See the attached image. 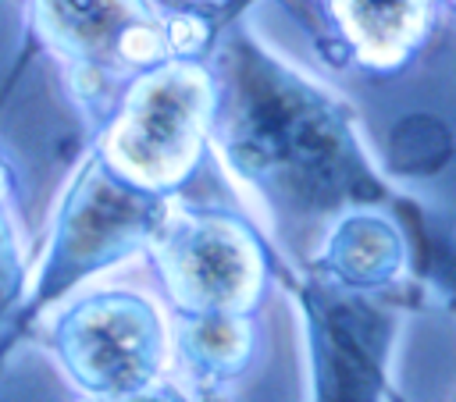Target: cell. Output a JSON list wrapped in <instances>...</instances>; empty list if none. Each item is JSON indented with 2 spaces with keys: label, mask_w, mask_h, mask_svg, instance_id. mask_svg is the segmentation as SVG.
<instances>
[{
  "label": "cell",
  "mask_w": 456,
  "mask_h": 402,
  "mask_svg": "<svg viewBox=\"0 0 456 402\" xmlns=\"http://www.w3.org/2000/svg\"><path fill=\"white\" fill-rule=\"evenodd\" d=\"M46 345L78 402H114L171 374L167 310L128 285L68 295L50 310Z\"/></svg>",
  "instance_id": "cell-5"
},
{
  "label": "cell",
  "mask_w": 456,
  "mask_h": 402,
  "mask_svg": "<svg viewBox=\"0 0 456 402\" xmlns=\"http://www.w3.org/2000/svg\"><path fill=\"white\" fill-rule=\"evenodd\" d=\"M207 64L217 89L210 149L253 206L249 217L278 253L285 277L303 274L331 221L356 206L428 217L374 164L353 110L278 60L239 21L214 36Z\"/></svg>",
  "instance_id": "cell-1"
},
{
  "label": "cell",
  "mask_w": 456,
  "mask_h": 402,
  "mask_svg": "<svg viewBox=\"0 0 456 402\" xmlns=\"http://www.w3.org/2000/svg\"><path fill=\"white\" fill-rule=\"evenodd\" d=\"M214 96L207 57H167L118 92L89 149L121 181L178 199L210 153Z\"/></svg>",
  "instance_id": "cell-4"
},
{
  "label": "cell",
  "mask_w": 456,
  "mask_h": 402,
  "mask_svg": "<svg viewBox=\"0 0 456 402\" xmlns=\"http://www.w3.org/2000/svg\"><path fill=\"white\" fill-rule=\"evenodd\" d=\"M171 317L256 313L281 260L256 221L232 206H171L146 249Z\"/></svg>",
  "instance_id": "cell-6"
},
{
  "label": "cell",
  "mask_w": 456,
  "mask_h": 402,
  "mask_svg": "<svg viewBox=\"0 0 456 402\" xmlns=\"http://www.w3.org/2000/svg\"><path fill=\"white\" fill-rule=\"evenodd\" d=\"M324 60L356 78H395L445 28L449 0H285Z\"/></svg>",
  "instance_id": "cell-8"
},
{
  "label": "cell",
  "mask_w": 456,
  "mask_h": 402,
  "mask_svg": "<svg viewBox=\"0 0 456 402\" xmlns=\"http://www.w3.org/2000/svg\"><path fill=\"white\" fill-rule=\"evenodd\" d=\"M114 402H224V398H207V395L185 388L182 381H175V377L167 374V377H160L157 384H150V388H142V391H135V395L114 398Z\"/></svg>",
  "instance_id": "cell-11"
},
{
  "label": "cell",
  "mask_w": 456,
  "mask_h": 402,
  "mask_svg": "<svg viewBox=\"0 0 456 402\" xmlns=\"http://www.w3.org/2000/svg\"><path fill=\"white\" fill-rule=\"evenodd\" d=\"M32 39L64 68L89 132L118 92L167 57H207L214 36L235 21L224 11L157 7L153 0H21Z\"/></svg>",
  "instance_id": "cell-2"
},
{
  "label": "cell",
  "mask_w": 456,
  "mask_h": 402,
  "mask_svg": "<svg viewBox=\"0 0 456 402\" xmlns=\"http://www.w3.org/2000/svg\"><path fill=\"white\" fill-rule=\"evenodd\" d=\"M299 302L310 402H385L399 320L410 302L342 292L314 274L289 277Z\"/></svg>",
  "instance_id": "cell-7"
},
{
  "label": "cell",
  "mask_w": 456,
  "mask_h": 402,
  "mask_svg": "<svg viewBox=\"0 0 456 402\" xmlns=\"http://www.w3.org/2000/svg\"><path fill=\"white\" fill-rule=\"evenodd\" d=\"M175 199L121 181L93 149L68 178L46 242L28 263L25 292L0 331V356L53 306L86 288L93 277L146 256Z\"/></svg>",
  "instance_id": "cell-3"
},
{
  "label": "cell",
  "mask_w": 456,
  "mask_h": 402,
  "mask_svg": "<svg viewBox=\"0 0 456 402\" xmlns=\"http://www.w3.org/2000/svg\"><path fill=\"white\" fill-rule=\"evenodd\" d=\"M28 263H32V256H28L18 206H14V181H11L7 164L0 160V331L11 320V313L25 292Z\"/></svg>",
  "instance_id": "cell-10"
},
{
  "label": "cell",
  "mask_w": 456,
  "mask_h": 402,
  "mask_svg": "<svg viewBox=\"0 0 456 402\" xmlns=\"http://www.w3.org/2000/svg\"><path fill=\"white\" fill-rule=\"evenodd\" d=\"M14 4H21V0H14Z\"/></svg>",
  "instance_id": "cell-12"
},
{
  "label": "cell",
  "mask_w": 456,
  "mask_h": 402,
  "mask_svg": "<svg viewBox=\"0 0 456 402\" xmlns=\"http://www.w3.org/2000/svg\"><path fill=\"white\" fill-rule=\"evenodd\" d=\"M171 324V377L185 388L224 398L253 370L260 352L256 313H182Z\"/></svg>",
  "instance_id": "cell-9"
}]
</instances>
